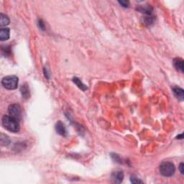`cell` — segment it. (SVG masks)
<instances>
[{
  "label": "cell",
  "instance_id": "cell-13",
  "mask_svg": "<svg viewBox=\"0 0 184 184\" xmlns=\"http://www.w3.org/2000/svg\"><path fill=\"white\" fill-rule=\"evenodd\" d=\"M73 81L74 83L76 84V86L78 87L79 88H81V89L83 90V91H86V90L87 89L86 86L85 84H83V83L81 82V81L79 78H77V77H75V78H73Z\"/></svg>",
  "mask_w": 184,
  "mask_h": 184
},
{
  "label": "cell",
  "instance_id": "cell-3",
  "mask_svg": "<svg viewBox=\"0 0 184 184\" xmlns=\"http://www.w3.org/2000/svg\"><path fill=\"white\" fill-rule=\"evenodd\" d=\"M175 168L171 162H164L160 166V172L165 177H170L175 173Z\"/></svg>",
  "mask_w": 184,
  "mask_h": 184
},
{
  "label": "cell",
  "instance_id": "cell-17",
  "mask_svg": "<svg viewBox=\"0 0 184 184\" xmlns=\"http://www.w3.org/2000/svg\"><path fill=\"white\" fill-rule=\"evenodd\" d=\"M1 51H2V53H6V55L10 53V51H11L10 48H9V47H7V46H6L5 48H4V47H2V48H1Z\"/></svg>",
  "mask_w": 184,
  "mask_h": 184
},
{
  "label": "cell",
  "instance_id": "cell-15",
  "mask_svg": "<svg viewBox=\"0 0 184 184\" xmlns=\"http://www.w3.org/2000/svg\"><path fill=\"white\" fill-rule=\"evenodd\" d=\"M130 180H131V182L132 183H143V181L141 180H140V179L138 178L137 177L134 176V175L133 176H131Z\"/></svg>",
  "mask_w": 184,
  "mask_h": 184
},
{
  "label": "cell",
  "instance_id": "cell-10",
  "mask_svg": "<svg viewBox=\"0 0 184 184\" xmlns=\"http://www.w3.org/2000/svg\"><path fill=\"white\" fill-rule=\"evenodd\" d=\"M137 10H138L139 12H142V13H144L145 14H148V15H150L152 12H153V8L150 6L147 5V6H140L137 8Z\"/></svg>",
  "mask_w": 184,
  "mask_h": 184
},
{
  "label": "cell",
  "instance_id": "cell-7",
  "mask_svg": "<svg viewBox=\"0 0 184 184\" xmlns=\"http://www.w3.org/2000/svg\"><path fill=\"white\" fill-rule=\"evenodd\" d=\"M9 28H1L0 30V40L4 41L9 38Z\"/></svg>",
  "mask_w": 184,
  "mask_h": 184
},
{
  "label": "cell",
  "instance_id": "cell-12",
  "mask_svg": "<svg viewBox=\"0 0 184 184\" xmlns=\"http://www.w3.org/2000/svg\"><path fill=\"white\" fill-rule=\"evenodd\" d=\"M9 17H7V15L5 14H1V17H0V25L1 27H4V26H7V25H9Z\"/></svg>",
  "mask_w": 184,
  "mask_h": 184
},
{
  "label": "cell",
  "instance_id": "cell-11",
  "mask_svg": "<svg viewBox=\"0 0 184 184\" xmlns=\"http://www.w3.org/2000/svg\"><path fill=\"white\" fill-rule=\"evenodd\" d=\"M21 93H22V96H23L25 99H28L30 97V89L28 88V86L26 83L22 86L20 88Z\"/></svg>",
  "mask_w": 184,
  "mask_h": 184
},
{
  "label": "cell",
  "instance_id": "cell-2",
  "mask_svg": "<svg viewBox=\"0 0 184 184\" xmlns=\"http://www.w3.org/2000/svg\"><path fill=\"white\" fill-rule=\"evenodd\" d=\"M18 80V78L16 76H8L2 78L1 84L7 89L14 90L17 88Z\"/></svg>",
  "mask_w": 184,
  "mask_h": 184
},
{
  "label": "cell",
  "instance_id": "cell-9",
  "mask_svg": "<svg viewBox=\"0 0 184 184\" xmlns=\"http://www.w3.org/2000/svg\"><path fill=\"white\" fill-rule=\"evenodd\" d=\"M173 91L174 94L175 95V96L178 99L180 100H183L184 99V91L183 88H179V87H174L173 88Z\"/></svg>",
  "mask_w": 184,
  "mask_h": 184
},
{
  "label": "cell",
  "instance_id": "cell-4",
  "mask_svg": "<svg viewBox=\"0 0 184 184\" xmlns=\"http://www.w3.org/2000/svg\"><path fill=\"white\" fill-rule=\"evenodd\" d=\"M8 112H9V115L18 119L19 121L22 118V111H21V107L19 104H11L8 108Z\"/></svg>",
  "mask_w": 184,
  "mask_h": 184
},
{
  "label": "cell",
  "instance_id": "cell-5",
  "mask_svg": "<svg viewBox=\"0 0 184 184\" xmlns=\"http://www.w3.org/2000/svg\"><path fill=\"white\" fill-rule=\"evenodd\" d=\"M112 178L114 183H122V180H123V179H124L123 172L121 170L116 171V172H114V173L112 174Z\"/></svg>",
  "mask_w": 184,
  "mask_h": 184
},
{
  "label": "cell",
  "instance_id": "cell-16",
  "mask_svg": "<svg viewBox=\"0 0 184 184\" xmlns=\"http://www.w3.org/2000/svg\"><path fill=\"white\" fill-rule=\"evenodd\" d=\"M118 2L123 7H128L130 5V1H119Z\"/></svg>",
  "mask_w": 184,
  "mask_h": 184
},
{
  "label": "cell",
  "instance_id": "cell-8",
  "mask_svg": "<svg viewBox=\"0 0 184 184\" xmlns=\"http://www.w3.org/2000/svg\"><path fill=\"white\" fill-rule=\"evenodd\" d=\"M173 65L177 70L180 71L182 73L183 72V60L179 58H177L174 59Z\"/></svg>",
  "mask_w": 184,
  "mask_h": 184
},
{
  "label": "cell",
  "instance_id": "cell-18",
  "mask_svg": "<svg viewBox=\"0 0 184 184\" xmlns=\"http://www.w3.org/2000/svg\"><path fill=\"white\" fill-rule=\"evenodd\" d=\"M179 170H180V173H181L182 175H183L184 171H183V163H181L180 164V165H179Z\"/></svg>",
  "mask_w": 184,
  "mask_h": 184
},
{
  "label": "cell",
  "instance_id": "cell-14",
  "mask_svg": "<svg viewBox=\"0 0 184 184\" xmlns=\"http://www.w3.org/2000/svg\"><path fill=\"white\" fill-rule=\"evenodd\" d=\"M153 22H154V18H153V17H151V16L145 17V18L144 19V23L145 24V25H151V24H153Z\"/></svg>",
  "mask_w": 184,
  "mask_h": 184
},
{
  "label": "cell",
  "instance_id": "cell-1",
  "mask_svg": "<svg viewBox=\"0 0 184 184\" xmlns=\"http://www.w3.org/2000/svg\"><path fill=\"white\" fill-rule=\"evenodd\" d=\"M2 125L4 128L12 132H18L20 131V125L18 119L10 115H5L1 119Z\"/></svg>",
  "mask_w": 184,
  "mask_h": 184
},
{
  "label": "cell",
  "instance_id": "cell-6",
  "mask_svg": "<svg viewBox=\"0 0 184 184\" xmlns=\"http://www.w3.org/2000/svg\"><path fill=\"white\" fill-rule=\"evenodd\" d=\"M56 132H57V133L62 135V136H66V133H67L65 125H64V124L62 122H61V121H59V122H58L57 123H56Z\"/></svg>",
  "mask_w": 184,
  "mask_h": 184
},
{
  "label": "cell",
  "instance_id": "cell-19",
  "mask_svg": "<svg viewBox=\"0 0 184 184\" xmlns=\"http://www.w3.org/2000/svg\"><path fill=\"white\" fill-rule=\"evenodd\" d=\"M38 25H39V26L40 28L42 29V30H45V26H44V23L43 22V21H42L41 20H39V23H38Z\"/></svg>",
  "mask_w": 184,
  "mask_h": 184
}]
</instances>
